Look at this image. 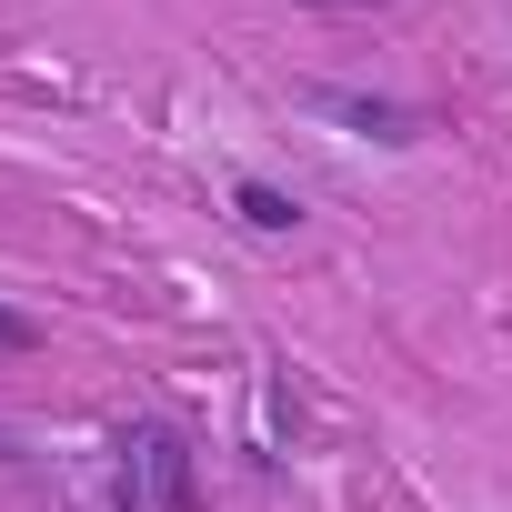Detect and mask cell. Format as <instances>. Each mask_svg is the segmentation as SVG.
Returning <instances> with one entry per match:
<instances>
[{
  "instance_id": "cell-1",
  "label": "cell",
  "mask_w": 512,
  "mask_h": 512,
  "mask_svg": "<svg viewBox=\"0 0 512 512\" xmlns=\"http://www.w3.org/2000/svg\"><path fill=\"white\" fill-rule=\"evenodd\" d=\"M201 502V462L171 422H131L121 432V512H191Z\"/></svg>"
},
{
  "instance_id": "cell-2",
  "label": "cell",
  "mask_w": 512,
  "mask_h": 512,
  "mask_svg": "<svg viewBox=\"0 0 512 512\" xmlns=\"http://www.w3.org/2000/svg\"><path fill=\"white\" fill-rule=\"evenodd\" d=\"M312 111H332V121H352L362 141H422V111H402V101H372V91H312Z\"/></svg>"
},
{
  "instance_id": "cell-3",
  "label": "cell",
  "mask_w": 512,
  "mask_h": 512,
  "mask_svg": "<svg viewBox=\"0 0 512 512\" xmlns=\"http://www.w3.org/2000/svg\"><path fill=\"white\" fill-rule=\"evenodd\" d=\"M231 211H241L251 231H302V201H292L282 181H251V171L231 181Z\"/></svg>"
},
{
  "instance_id": "cell-4",
  "label": "cell",
  "mask_w": 512,
  "mask_h": 512,
  "mask_svg": "<svg viewBox=\"0 0 512 512\" xmlns=\"http://www.w3.org/2000/svg\"><path fill=\"white\" fill-rule=\"evenodd\" d=\"M31 342H41V332H31L21 312H0V352H31Z\"/></svg>"
}]
</instances>
